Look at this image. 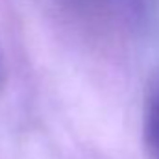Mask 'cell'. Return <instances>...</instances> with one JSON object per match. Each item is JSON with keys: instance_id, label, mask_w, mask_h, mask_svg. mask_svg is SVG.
Segmentation results:
<instances>
[{"instance_id": "6da1fadb", "label": "cell", "mask_w": 159, "mask_h": 159, "mask_svg": "<svg viewBox=\"0 0 159 159\" xmlns=\"http://www.w3.org/2000/svg\"><path fill=\"white\" fill-rule=\"evenodd\" d=\"M143 143L148 159H159V76L150 81L144 96Z\"/></svg>"}]
</instances>
